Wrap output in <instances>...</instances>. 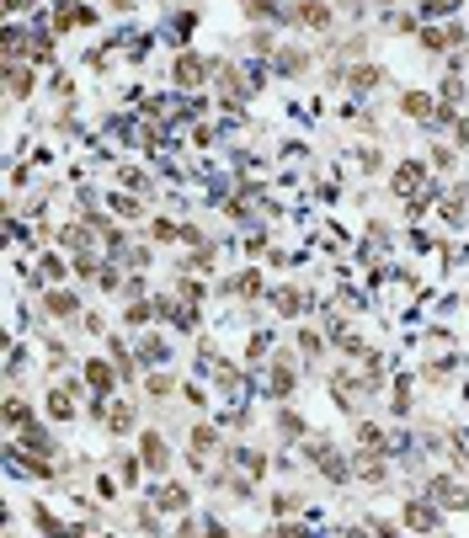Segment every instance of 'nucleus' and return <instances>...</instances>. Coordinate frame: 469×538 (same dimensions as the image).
Returning <instances> with one entry per match:
<instances>
[{
	"instance_id": "f257e3e1",
	"label": "nucleus",
	"mask_w": 469,
	"mask_h": 538,
	"mask_svg": "<svg viewBox=\"0 0 469 538\" xmlns=\"http://www.w3.org/2000/svg\"><path fill=\"white\" fill-rule=\"evenodd\" d=\"M299 459H304L331 491H352V485H357V480H352V448H336V438H325V432H310V438L299 443Z\"/></svg>"
},
{
	"instance_id": "f03ea898",
	"label": "nucleus",
	"mask_w": 469,
	"mask_h": 538,
	"mask_svg": "<svg viewBox=\"0 0 469 538\" xmlns=\"http://www.w3.org/2000/svg\"><path fill=\"white\" fill-rule=\"evenodd\" d=\"M214 75H219V59H208V54H197V48H176V59L165 64V80H171L176 91H208Z\"/></svg>"
},
{
	"instance_id": "7ed1b4c3",
	"label": "nucleus",
	"mask_w": 469,
	"mask_h": 538,
	"mask_svg": "<svg viewBox=\"0 0 469 538\" xmlns=\"http://www.w3.org/2000/svg\"><path fill=\"white\" fill-rule=\"evenodd\" d=\"M293 389H299L293 347H272V357H267V379H261V395H267V406H293Z\"/></svg>"
},
{
	"instance_id": "20e7f679",
	"label": "nucleus",
	"mask_w": 469,
	"mask_h": 538,
	"mask_svg": "<svg viewBox=\"0 0 469 538\" xmlns=\"http://www.w3.org/2000/svg\"><path fill=\"white\" fill-rule=\"evenodd\" d=\"M86 310H91V304L80 299V288H64L59 283V288H43V293H37V315L54 320V325H80Z\"/></svg>"
},
{
	"instance_id": "39448f33",
	"label": "nucleus",
	"mask_w": 469,
	"mask_h": 538,
	"mask_svg": "<svg viewBox=\"0 0 469 538\" xmlns=\"http://www.w3.org/2000/svg\"><path fill=\"white\" fill-rule=\"evenodd\" d=\"M442 517H448V512H442L438 501H427V496H406V501H400V528H406L410 538H442Z\"/></svg>"
},
{
	"instance_id": "423d86ee",
	"label": "nucleus",
	"mask_w": 469,
	"mask_h": 538,
	"mask_svg": "<svg viewBox=\"0 0 469 538\" xmlns=\"http://www.w3.org/2000/svg\"><path fill=\"white\" fill-rule=\"evenodd\" d=\"M214 101L224 112H240L250 101V69H240L235 59H219V75H214Z\"/></svg>"
},
{
	"instance_id": "0eeeda50",
	"label": "nucleus",
	"mask_w": 469,
	"mask_h": 538,
	"mask_svg": "<svg viewBox=\"0 0 469 538\" xmlns=\"http://www.w3.org/2000/svg\"><path fill=\"white\" fill-rule=\"evenodd\" d=\"M438 176H432V165H427V155H406V160H395L389 165V192L400 197V203H410L421 187H432Z\"/></svg>"
},
{
	"instance_id": "6e6552de",
	"label": "nucleus",
	"mask_w": 469,
	"mask_h": 538,
	"mask_svg": "<svg viewBox=\"0 0 469 538\" xmlns=\"http://www.w3.org/2000/svg\"><path fill=\"white\" fill-rule=\"evenodd\" d=\"M282 27H293V32H336L342 27V16H336L331 0H293Z\"/></svg>"
},
{
	"instance_id": "1a4fd4ad",
	"label": "nucleus",
	"mask_w": 469,
	"mask_h": 538,
	"mask_svg": "<svg viewBox=\"0 0 469 538\" xmlns=\"http://www.w3.org/2000/svg\"><path fill=\"white\" fill-rule=\"evenodd\" d=\"M267 310H272L278 320H293V325H299V320H310L314 310H320V299L299 283H278L272 293H267Z\"/></svg>"
},
{
	"instance_id": "9d476101",
	"label": "nucleus",
	"mask_w": 469,
	"mask_h": 538,
	"mask_svg": "<svg viewBox=\"0 0 469 538\" xmlns=\"http://www.w3.org/2000/svg\"><path fill=\"white\" fill-rule=\"evenodd\" d=\"M133 448H139V459H144V475H150V480H165V475H171L176 453H171V443H165V432H160V427H144V432L133 438Z\"/></svg>"
},
{
	"instance_id": "9b49d317",
	"label": "nucleus",
	"mask_w": 469,
	"mask_h": 538,
	"mask_svg": "<svg viewBox=\"0 0 469 538\" xmlns=\"http://www.w3.org/2000/svg\"><path fill=\"white\" fill-rule=\"evenodd\" d=\"M11 448H16V453H32V459H64V443H59V432H54V421H48V416H43V421H32L27 432H16Z\"/></svg>"
},
{
	"instance_id": "f8f14e48",
	"label": "nucleus",
	"mask_w": 469,
	"mask_h": 538,
	"mask_svg": "<svg viewBox=\"0 0 469 538\" xmlns=\"http://www.w3.org/2000/svg\"><path fill=\"white\" fill-rule=\"evenodd\" d=\"M101 16H96V5H86V0H54L48 5V27L59 32V37H69V32H91Z\"/></svg>"
},
{
	"instance_id": "ddd939ff",
	"label": "nucleus",
	"mask_w": 469,
	"mask_h": 538,
	"mask_svg": "<svg viewBox=\"0 0 469 538\" xmlns=\"http://www.w3.org/2000/svg\"><path fill=\"white\" fill-rule=\"evenodd\" d=\"M219 293H229V299H240V304H261L272 288H267V272L256 267V261H246L240 272H229V278H219Z\"/></svg>"
},
{
	"instance_id": "4468645a",
	"label": "nucleus",
	"mask_w": 469,
	"mask_h": 538,
	"mask_svg": "<svg viewBox=\"0 0 469 538\" xmlns=\"http://www.w3.org/2000/svg\"><path fill=\"white\" fill-rule=\"evenodd\" d=\"M352 480H357L363 491H389V480H395L389 453H363V448H352Z\"/></svg>"
},
{
	"instance_id": "2eb2a0df",
	"label": "nucleus",
	"mask_w": 469,
	"mask_h": 538,
	"mask_svg": "<svg viewBox=\"0 0 469 538\" xmlns=\"http://www.w3.org/2000/svg\"><path fill=\"white\" fill-rule=\"evenodd\" d=\"M421 496H427V501H438L442 512H464V485H459V469H427Z\"/></svg>"
},
{
	"instance_id": "dca6fc26",
	"label": "nucleus",
	"mask_w": 469,
	"mask_h": 538,
	"mask_svg": "<svg viewBox=\"0 0 469 538\" xmlns=\"http://www.w3.org/2000/svg\"><path fill=\"white\" fill-rule=\"evenodd\" d=\"M139 411H144V400H133V395H112V411H107V438L112 443H123V438H139L144 427H139Z\"/></svg>"
},
{
	"instance_id": "f3484780",
	"label": "nucleus",
	"mask_w": 469,
	"mask_h": 538,
	"mask_svg": "<svg viewBox=\"0 0 469 538\" xmlns=\"http://www.w3.org/2000/svg\"><path fill=\"white\" fill-rule=\"evenodd\" d=\"M80 379H86V389L91 395H123V374H118V363L101 352V357H80Z\"/></svg>"
},
{
	"instance_id": "a211bd4d",
	"label": "nucleus",
	"mask_w": 469,
	"mask_h": 538,
	"mask_svg": "<svg viewBox=\"0 0 469 538\" xmlns=\"http://www.w3.org/2000/svg\"><path fill=\"white\" fill-rule=\"evenodd\" d=\"M400 118H410V123H421V128H442V101H438V91L406 86V91H400Z\"/></svg>"
},
{
	"instance_id": "6ab92c4d",
	"label": "nucleus",
	"mask_w": 469,
	"mask_h": 538,
	"mask_svg": "<svg viewBox=\"0 0 469 538\" xmlns=\"http://www.w3.org/2000/svg\"><path fill=\"white\" fill-rule=\"evenodd\" d=\"M144 496H150L171 522L192 512V485H187V480H155V485H144Z\"/></svg>"
},
{
	"instance_id": "aec40b11",
	"label": "nucleus",
	"mask_w": 469,
	"mask_h": 538,
	"mask_svg": "<svg viewBox=\"0 0 469 538\" xmlns=\"http://www.w3.org/2000/svg\"><path fill=\"white\" fill-rule=\"evenodd\" d=\"M133 357H139V368L150 374V368H171L176 347H171V336H165L160 325H150V331H139V342H133Z\"/></svg>"
},
{
	"instance_id": "412c9836",
	"label": "nucleus",
	"mask_w": 469,
	"mask_h": 538,
	"mask_svg": "<svg viewBox=\"0 0 469 538\" xmlns=\"http://www.w3.org/2000/svg\"><path fill=\"white\" fill-rule=\"evenodd\" d=\"M0 75H5V101H11V107L32 101V91H37V64L32 59H5Z\"/></svg>"
},
{
	"instance_id": "4be33fe9",
	"label": "nucleus",
	"mask_w": 469,
	"mask_h": 538,
	"mask_svg": "<svg viewBox=\"0 0 469 538\" xmlns=\"http://www.w3.org/2000/svg\"><path fill=\"white\" fill-rule=\"evenodd\" d=\"M352 448H363V453H389V459H395V432H389L384 421H374V416H357V421H352Z\"/></svg>"
},
{
	"instance_id": "5701e85b",
	"label": "nucleus",
	"mask_w": 469,
	"mask_h": 538,
	"mask_svg": "<svg viewBox=\"0 0 469 538\" xmlns=\"http://www.w3.org/2000/svg\"><path fill=\"white\" fill-rule=\"evenodd\" d=\"M384 80H389V69H384L378 59H352V69H346V96L363 101V96H374Z\"/></svg>"
},
{
	"instance_id": "b1692460",
	"label": "nucleus",
	"mask_w": 469,
	"mask_h": 538,
	"mask_svg": "<svg viewBox=\"0 0 469 538\" xmlns=\"http://www.w3.org/2000/svg\"><path fill=\"white\" fill-rule=\"evenodd\" d=\"M187 453H197V459H219V453H229V448H224V427L219 421L197 416V421L187 427Z\"/></svg>"
},
{
	"instance_id": "393cba45",
	"label": "nucleus",
	"mask_w": 469,
	"mask_h": 538,
	"mask_svg": "<svg viewBox=\"0 0 469 538\" xmlns=\"http://www.w3.org/2000/svg\"><path fill=\"white\" fill-rule=\"evenodd\" d=\"M224 459H229V464H240L256 485H267V475H272V453H267V443H235Z\"/></svg>"
},
{
	"instance_id": "a878e982",
	"label": "nucleus",
	"mask_w": 469,
	"mask_h": 538,
	"mask_svg": "<svg viewBox=\"0 0 469 538\" xmlns=\"http://www.w3.org/2000/svg\"><path fill=\"white\" fill-rule=\"evenodd\" d=\"M176 395H182V384H176L171 368H150V374L139 379V400H144V406H171Z\"/></svg>"
},
{
	"instance_id": "bb28decb",
	"label": "nucleus",
	"mask_w": 469,
	"mask_h": 538,
	"mask_svg": "<svg viewBox=\"0 0 469 538\" xmlns=\"http://www.w3.org/2000/svg\"><path fill=\"white\" fill-rule=\"evenodd\" d=\"M0 421H5V432L16 438V432H27L32 421H43V406H37V400H27V395H16V389H11V395H5V411H0Z\"/></svg>"
},
{
	"instance_id": "cd10ccee",
	"label": "nucleus",
	"mask_w": 469,
	"mask_h": 538,
	"mask_svg": "<svg viewBox=\"0 0 469 538\" xmlns=\"http://www.w3.org/2000/svg\"><path fill=\"white\" fill-rule=\"evenodd\" d=\"M293 347H299V357H304V363H320V357L331 352V336H325V325L299 320V325H293Z\"/></svg>"
},
{
	"instance_id": "c85d7f7f",
	"label": "nucleus",
	"mask_w": 469,
	"mask_h": 538,
	"mask_svg": "<svg viewBox=\"0 0 469 538\" xmlns=\"http://www.w3.org/2000/svg\"><path fill=\"white\" fill-rule=\"evenodd\" d=\"M107 464H112V475H118V485L123 491H139V480H144V459H139V448H112L107 453Z\"/></svg>"
},
{
	"instance_id": "c756f323",
	"label": "nucleus",
	"mask_w": 469,
	"mask_h": 538,
	"mask_svg": "<svg viewBox=\"0 0 469 538\" xmlns=\"http://www.w3.org/2000/svg\"><path fill=\"white\" fill-rule=\"evenodd\" d=\"M272 69H278L282 80H304V75H314V54L310 48H299V43H282L278 59H272Z\"/></svg>"
},
{
	"instance_id": "7c9ffc66",
	"label": "nucleus",
	"mask_w": 469,
	"mask_h": 538,
	"mask_svg": "<svg viewBox=\"0 0 469 538\" xmlns=\"http://www.w3.org/2000/svg\"><path fill=\"white\" fill-rule=\"evenodd\" d=\"M438 208H442V224H448V229H464L469 224V187L464 182H448L442 197H438Z\"/></svg>"
},
{
	"instance_id": "2f4dec72",
	"label": "nucleus",
	"mask_w": 469,
	"mask_h": 538,
	"mask_svg": "<svg viewBox=\"0 0 469 538\" xmlns=\"http://www.w3.org/2000/svg\"><path fill=\"white\" fill-rule=\"evenodd\" d=\"M272 432H278V443H304L314 427L304 421V411H293V406H272Z\"/></svg>"
},
{
	"instance_id": "473e14b6",
	"label": "nucleus",
	"mask_w": 469,
	"mask_h": 538,
	"mask_svg": "<svg viewBox=\"0 0 469 538\" xmlns=\"http://www.w3.org/2000/svg\"><path fill=\"white\" fill-rule=\"evenodd\" d=\"M304 512V491H293V485H272L267 491V517L272 522H293Z\"/></svg>"
},
{
	"instance_id": "72a5a7b5",
	"label": "nucleus",
	"mask_w": 469,
	"mask_h": 538,
	"mask_svg": "<svg viewBox=\"0 0 469 538\" xmlns=\"http://www.w3.org/2000/svg\"><path fill=\"white\" fill-rule=\"evenodd\" d=\"M107 214L118 224H139L150 214V197H139V192H107Z\"/></svg>"
},
{
	"instance_id": "f704fd0d",
	"label": "nucleus",
	"mask_w": 469,
	"mask_h": 538,
	"mask_svg": "<svg viewBox=\"0 0 469 538\" xmlns=\"http://www.w3.org/2000/svg\"><path fill=\"white\" fill-rule=\"evenodd\" d=\"M240 11H246L250 27H278V22H288V0H240Z\"/></svg>"
},
{
	"instance_id": "c9c22d12",
	"label": "nucleus",
	"mask_w": 469,
	"mask_h": 538,
	"mask_svg": "<svg viewBox=\"0 0 469 538\" xmlns=\"http://www.w3.org/2000/svg\"><path fill=\"white\" fill-rule=\"evenodd\" d=\"M389 411L400 416V421L416 416V374H395V384H389Z\"/></svg>"
},
{
	"instance_id": "e433bc0d",
	"label": "nucleus",
	"mask_w": 469,
	"mask_h": 538,
	"mask_svg": "<svg viewBox=\"0 0 469 538\" xmlns=\"http://www.w3.org/2000/svg\"><path fill=\"white\" fill-rule=\"evenodd\" d=\"M123 331H150V325H160V310L155 299H133V304H123Z\"/></svg>"
},
{
	"instance_id": "4c0bfd02",
	"label": "nucleus",
	"mask_w": 469,
	"mask_h": 538,
	"mask_svg": "<svg viewBox=\"0 0 469 538\" xmlns=\"http://www.w3.org/2000/svg\"><path fill=\"white\" fill-rule=\"evenodd\" d=\"M197 22H203V11H197V5H187V11H176V16L165 22V43H176V48H182V43H187L192 32H197Z\"/></svg>"
},
{
	"instance_id": "58836bf2",
	"label": "nucleus",
	"mask_w": 469,
	"mask_h": 538,
	"mask_svg": "<svg viewBox=\"0 0 469 538\" xmlns=\"http://www.w3.org/2000/svg\"><path fill=\"white\" fill-rule=\"evenodd\" d=\"M459 160H464L459 144H427V165H432V176H453V171H459Z\"/></svg>"
},
{
	"instance_id": "ea45409f",
	"label": "nucleus",
	"mask_w": 469,
	"mask_h": 538,
	"mask_svg": "<svg viewBox=\"0 0 469 538\" xmlns=\"http://www.w3.org/2000/svg\"><path fill=\"white\" fill-rule=\"evenodd\" d=\"M182 272L214 278V272H219V246H197V251H187V256H182Z\"/></svg>"
},
{
	"instance_id": "a19ab883",
	"label": "nucleus",
	"mask_w": 469,
	"mask_h": 538,
	"mask_svg": "<svg viewBox=\"0 0 469 538\" xmlns=\"http://www.w3.org/2000/svg\"><path fill=\"white\" fill-rule=\"evenodd\" d=\"M182 304H208V278H197V272H176V288H171Z\"/></svg>"
},
{
	"instance_id": "79ce46f5",
	"label": "nucleus",
	"mask_w": 469,
	"mask_h": 538,
	"mask_svg": "<svg viewBox=\"0 0 469 538\" xmlns=\"http://www.w3.org/2000/svg\"><path fill=\"white\" fill-rule=\"evenodd\" d=\"M464 96H469V75H464V69H442V80H438V101L459 107Z\"/></svg>"
},
{
	"instance_id": "37998d69",
	"label": "nucleus",
	"mask_w": 469,
	"mask_h": 538,
	"mask_svg": "<svg viewBox=\"0 0 469 538\" xmlns=\"http://www.w3.org/2000/svg\"><path fill=\"white\" fill-rule=\"evenodd\" d=\"M144 235H150V246H160V251H165V246H176V240H182V224L171 219V214H155Z\"/></svg>"
},
{
	"instance_id": "c03bdc74",
	"label": "nucleus",
	"mask_w": 469,
	"mask_h": 538,
	"mask_svg": "<svg viewBox=\"0 0 469 538\" xmlns=\"http://www.w3.org/2000/svg\"><path fill=\"white\" fill-rule=\"evenodd\" d=\"M118 182H123L128 192H139V197H155V176L139 171V165H118Z\"/></svg>"
},
{
	"instance_id": "a18cd8bd",
	"label": "nucleus",
	"mask_w": 469,
	"mask_h": 538,
	"mask_svg": "<svg viewBox=\"0 0 469 538\" xmlns=\"http://www.w3.org/2000/svg\"><path fill=\"white\" fill-rule=\"evenodd\" d=\"M246 48L250 54H261V59H278V37H272V27H246Z\"/></svg>"
},
{
	"instance_id": "49530a36",
	"label": "nucleus",
	"mask_w": 469,
	"mask_h": 538,
	"mask_svg": "<svg viewBox=\"0 0 469 538\" xmlns=\"http://www.w3.org/2000/svg\"><path fill=\"white\" fill-rule=\"evenodd\" d=\"M32 528H37L43 538H75V533H69V528L59 522V517H54V512H48V507H37V501H32Z\"/></svg>"
},
{
	"instance_id": "de8ad7c7",
	"label": "nucleus",
	"mask_w": 469,
	"mask_h": 538,
	"mask_svg": "<svg viewBox=\"0 0 469 538\" xmlns=\"http://www.w3.org/2000/svg\"><path fill=\"white\" fill-rule=\"evenodd\" d=\"M453 368H459L453 357H438V363H421V374H416V379H421V384H448V379H453Z\"/></svg>"
},
{
	"instance_id": "09e8293b",
	"label": "nucleus",
	"mask_w": 469,
	"mask_h": 538,
	"mask_svg": "<svg viewBox=\"0 0 469 538\" xmlns=\"http://www.w3.org/2000/svg\"><path fill=\"white\" fill-rule=\"evenodd\" d=\"M256 538H314V533L304 528V522H299V517H293V522H267V528H261Z\"/></svg>"
},
{
	"instance_id": "8fccbe9b",
	"label": "nucleus",
	"mask_w": 469,
	"mask_h": 538,
	"mask_svg": "<svg viewBox=\"0 0 469 538\" xmlns=\"http://www.w3.org/2000/svg\"><path fill=\"white\" fill-rule=\"evenodd\" d=\"M182 400H187L192 411H208V400H214V389H208V384H197V379H187V384H182Z\"/></svg>"
},
{
	"instance_id": "3c124183",
	"label": "nucleus",
	"mask_w": 469,
	"mask_h": 538,
	"mask_svg": "<svg viewBox=\"0 0 469 538\" xmlns=\"http://www.w3.org/2000/svg\"><path fill=\"white\" fill-rule=\"evenodd\" d=\"M118 299H123V304H133V299H150V278H144V272H128Z\"/></svg>"
},
{
	"instance_id": "603ef678",
	"label": "nucleus",
	"mask_w": 469,
	"mask_h": 538,
	"mask_svg": "<svg viewBox=\"0 0 469 538\" xmlns=\"http://www.w3.org/2000/svg\"><path fill=\"white\" fill-rule=\"evenodd\" d=\"M182 246H187V251H197V246H214V235H208V229H203V224H182Z\"/></svg>"
},
{
	"instance_id": "864d4df0",
	"label": "nucleus",
	"mask_w": 469,
	"mask_h": 538,
	"mask_svg": "<svg viewBox=\"0 0 469 538\" xmlns=\"http://www.w3.org/2000/svg\"><path fill=\"white\" fill-rule=\"evenodd\" d=\"M155 251L160 246H133V251H128V267H133V272H150V267H155Z\"/></svg>"
},
{
	"instance_id": "5fc2aeb1",
	"label": "nucleus",
	"mask_w": 469,
	"mask_h": 538,
	"mask_svg": "<svg viewBox=\"0 0 469 538\" xmlns=\"http://www.w3.org/2000/svg\"><path fill=\"white\" fill-rule=\"evenodd\" d=\"M267 246H272V229H256V235H246V261L267 256Z\"/></svg>"
},
{
	"instance_id": "6e6d98bb",
	"label": "nucleus",
	"mask_w": 469,
	"mask_h": 538,
	"mask_svg": "<svg viewBox=\"0 0 469 538\" xmlns=\"http://www.w3.org/2000/svg\"><path fill=\"white\" fill-rule=\"evenodd\" d=\"M48 91L59 96V101H69V96H75V75H69V69H54V80H48Z\"/></svg>"
},
{
	"instance_id": "4d7b16f0",
	"label": "nucleus",
	"mask_w": 469,
	"mask_h": 538,
	"mask_svg": "<svg viewBox=\"0 0 469 538\" xmlns=\"http://www.w3.org/2000/svg\"><path fill=\"white\" fill-rule=\"evenodd\" d=\"M197 538H235V528H229L224 517H203V528H197Z\"/></svg>"
},
{
	"instance_id": "13d9d810",
	"label": "nucleus",
	"mask_w": 469,
	"mask_h": 538,
	"mask_svg": "<svg viewBox=\"0 0 469 538\" xmlns=\"http://www.w3.org/2000/svg\"><path fill=\"white\" fill-rule=\"evenodd\" d=\"M80 325H86L91 336H101V342L112 336V325H107V315H101V310H86V320H80Z\"/></svg>"
},
{
	"instance_id": "bf43d9fd",
	"label": "nucleus",
	"mask_w": 469,
	"mask_h": 538,
	"mask_svg": "<svg viewBox=\"0 0 469 538\" xmlns=\"http://www.w3.org/2000/svg\"><path fill=\"white\" fill-rule=\"evenodd\" d=\"M357 160H363V171H378V165H384V150H374V144H363V150H357Z\"/></svg>"
},
{
	"instance_id": "052dcab7",
	"label": "nucleus",
	"mask_w": 469,
	"mask_h": 538,
	"mask_svg": "<svg viewBox=\"0 0 469 538\" xmlns=\"http://www.w3.org/2000/svg\"><path fill=\"white\" fill-rule=\"evenodd\" d=\"M107 11H112V16H128V11H133V0H107Z\"/></svg>"
},
{
	"instance_id": "680f3d73",
	"label": "nucleus",
	"mask_w": 469,
	"mask_h": 538,
	"mask_svg": "<svg viewBox=\"0 0 469 538\" xmlns=\"http://www.w3.org/2000/svg\"><path fill=\"white\" fill-rule=\"evenodd\" d=\"M378 5H384V11H395V5H400V0H378Z\"/></svg>"
}]
</instances>
